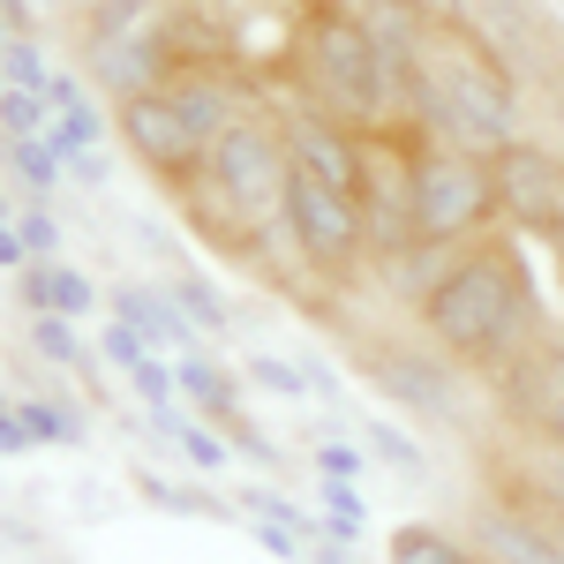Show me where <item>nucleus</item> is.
Listing matches in <instances>:
<instances>
[{"label": "nucleus", "instance_id": "nucleus-1", "mask_svg": "<svg viewBox=\"0 0 564 564\" xmlns=\"http://www.w3.org/2000/svg\"><path fill=\"white\" fill-rule=\"evenodd\" d=\"M414 316H422V339H436L452 361H467L481 377L512 369L527 347L550 339V332H542V302H534V271H527L512 226L489 234V241H475L467 257L452 263V279H444Z\"/></svg>", "mask_w": 564, "mask_h": 564}, {"label": "nucleus", "instance_id": "nucleus-2", "mask_svg": "<svg viewBox=\"0 0 564 564\" xmlns=\"http://www.w3.org/2000/svg\"><path fill=\"white\" fill-rule=\"evenodd\" d=\"M527 121V76L497 53V39L475 15H444L430 45V68L414 76V90L399 98V129L436 135V143H467V151H505Z\"/></svg>", "mask_w": 564, "mask_h": 564}, {"label": "nucleus", "instance_id": "nucleus-3", "mask_svg": "<svg viewBox=\"0 0 564 564\" xmlns=\"http://www.w3.org/2000/svg\"><path fill=\"white\" fill-rule=\"evenodd\" d=\"M294 76H302V98L324 106L332 121H347V129H361V135L399 129L391 76H384V61H377V39H369V23H361L354 0H316V8H308Z\"/></svg>", "mask_w": 564, "mask_h": 564}, {"label": "nucleus", "instance_id": "nucleus-4", "mask_svg": "<svg viewBox=\"0 0 564 564\" xmlns=\"http://www.w3.org/2000/svg\"><path fill=\"white\" fill-rule=\"evenodd\" d=\"M399 135V159H406V204H414V226L430 241H489L505 234V204H497V174L489 159L467 151V143H436V135L391 129Z\"/></svg>", "mask_w": 564, "mask_h": 564}, {"label": "nucleus", "instance_id": "nucleus-5", "mask_svg": "<svg viewBox=\"0 0 564 564\" xmlns=\"http://www.w3.org/2000/svg\"><path fill=\"white\" fill-rule=\"evenodd\" d=\"M204 181L218 188V204L241 218V226H286V181H294V151H286V121L271 106H249L234 129L212 143V166Z\"/></svg>", "mask_w": 564, "mask_h": 564}, {"label": "nucleus", "instance_id": "nucleus-6", "mask_svg": "<svg viewBox=\"0 0 564 564\" xmlns=\"http://www.w3.org/2000/svg\"><path fill=\"white\" fill-rule=\"evenodd\" d=\"M286 241L339 294V286H354L369 271V204L347 196V188H332L324 174L294 166V181H286Z\"/></svg>", "mask_w": 564, "mask_h": 564}, {"label": "nucleus", "instance_id": "nucleus-7", "mask_svg": "<svg viewBox=\"0 0 564 564\" xmlns=\"http://www.w3.org/2000/svg\"><path fill=\"white\" fill-rule=\"evenodd\" d=\"M113 135H121V151H129L135 166L159 181V188H174V196L212 166V135L196 129V113L181 106L174 84L121 98V106H113Z\"/></svg>", "mask_w": 564, "mask_h": 564}, {"label": "nucleus", "instance_id": "nucleus-8", "mask_svg": "<svg viewBox=\"0 0 564 564\" xmlns=\"http://www.w3.org/2000/svg\"><path fill=\"white\" fill-rule=\"evenodd\" d=\"M361 377L414 422H467V361L436 339H361Z\"/></svg>", "mask_w": 564, "mask_h": 564}, {"label": "nucleus", "instance_id": "nucleus-9", "mask_svg": "<svg viewBox=\"0 0 564 564\" xmlns=\"http://www.w3.org/2000/svg\"><path fill=\"white\" fill-rule=\"evenodd\" d=\"M489 174H497V204L512 234H550L564 212V143L550 135H512L505 151H489Z\"/></svg>", "mask_w": 564, "mask_h": 564}, {"label": "nucleus", "instance_id": "nucleus-10", "mask_svg": "<svg viewBox=\"0 0 564 564\" xmlns=\"http://www.w3.org/2000/svg\"><path fill=\"white\" fill-rule=\"evenodd\" d=\"M497 406L534 444H564V332H550L542 347H527L512 369H497Z\"/></svg>", "mask_w": 564, "mask_h": 564}, {"label": "nucleus", "instance_id": "nucleus-11", "mask_svg": "<svg viewBox=\"0 0 564 564\" xmlns=\"http://www.w3.org/2000/svg\"><path fill=\"white\" fill-rule=\"evenodd\" d=\"M286 121V151H294V166L308 174H324L332 188H347V196H369V135L347 129V121H332L324 106H286L279 113Z\"/></svg>", "mask_w": 564, "mask_h": 564}, {"label": "nucleus", "instance_id": "nucleus-12", "mask_svg": "<svg viewBox=\"0 0 564 564\" xmlns=\"http://www.w3.org/2000/svg\"><path fill=\"white\" fill-rule=\"evenodd\" d=\"M84 76L106 90L113 106H121V98H135V90L174 84L166 31H121V39H98V31H84Z\"/></svg>", "mask_w": 564, "mask_h": 564}, {"label": "nucleus", "instance_id": "nucleus-13", "mask_svg": "<svg viewBox=\"0 0 564 564\" xmlns=\"http://www.w3.org/2000/svg\"><path fill=\"white\" fill-rule=\"evenodd\" d=\"M467 249H475V241H467ZM467 249H459V241H430V234H414L406 249L377 257L369 271H377V286H384V294H391L399 308H422V302L436 294V286L452 279V263L467 257Z\"/></svg>", "mask_w": 564, "mask_h": 564}, {"label": "nucleus", "instance_id": "nucleus-14", "mask_svg": "<svg viewBox=\"0 0 564 564\" xmlns=\"http://www.w3.org/2000/svg\"><path fill=\"white\" fill-rule=\"evenodd\" d=\"M106 308H113V316H129L135 332L151 339V354H188V339H196V324L181 316L174 286H143V279H121V286L106 294Z\"/></svg>", "mask_w": 564, "mask_h": 564}, {"label": "nucleus", "instance_id": "nucleus-15", "mask_svg": "<svg viewBox=\"0 0 564 564\" xmlns=\"http://www.w3.org/2000/svg\"><path fill=\"white\" fill-rule=\"evenodd\" d=\"M174 361H181V406L204 414V422H218V430H234V422H241V377L204 347L174 354Z\"/></svg>", "mask_w": 564, "mask_h": 564}, {"label": "nucleus", "instance_id": "nucleus-16", "mask_svg": "<svg viewBox=\"0 0 564 564\" xmlns=\"http://www.w3.org/2000/svg\"><path fill=\"white\" fill-rule=\"evenodd\" d=\"M391 564H481V550L452 527H430V520H406L391 527Z\"/></svg>", "mask_w": 564, "mask_h": 564}, {"label": "nucleus", "instance_id": "nucleus-17", "mask_svg": "<svg viewBox=\"0 0 564 564\" xmlns=\"http://www.w3.org/2000/svg\"><path fill=\"white\" fill-rule=\"evenodd\" d=\"M106 129H113V113H106L98 98H84V106H68V113H61V121L45 129V143H53V151H61V166L76 174L84 159H98V143H106Z\"/></svg>", "mask_w": 564, "mask_h": 564}, {"label": "nucleus", "instance_id": "nucleus-18", "mask_svg": "<svg viewBox=\"0 0 564 564\" xmlns=\"http://www.w3.org/2000/svg\"><path fill=\"white\" fill-rule=\"evenodd\" d=\"M369 534V505H361V481H324L316 497V542H361Z\"/></svg>", "mask_w": 564, "mask_h": 564}, {"label": "nucleus", "instance_id": "nucleus-19", "mask_svg": "<svg viewBox=\"0 0 564 564\" xmlns=\"http://www.w3.org/2000/svg\"><path fill=\"white\" fill-rule=\"evenodd\" d=\"M361 444H369V459H377V467H391V475H406V481L430 475V452L399 430V422H384V414H361Z\"/></svg>", "mask_w": 564, "mask_h": 564}, {"label": "nucleus", "instance_id": "nucleus-20", "mask_svg": "<svg viewBox=\"0 0 564 564\" xmlns=\"http://www.w3.org/2000/svg\"><path fill=\"white\" fill-rule=\"evenodd\" d=\"M31 354H39L45 369H98L90 361V347H84V332H76V316H31Z\"/></svg>", "mask_w": 564, "mask_h": 564}, {"label": "nucleus", "instance_id": "nucleus-21", "mask_svg": "<svg viewBox=\"0 0 564 564\" xmlns=\"http://www.w3.org/2000/svg\"><path fill=\"white\" fill-rule=\"evenodd\" d=\"M8 174L23 181L31 196H53V188L68 181V166H61V151H53L45 135H8Z\"/></svg>", "mask_w": 564, "mask_h": 564}, {"label": "nucleus", "instance_id": "nucleus-22", "mask_svg": "<svg viewBox=\"0 0 564 564\" xmlns=\"http://www.w3.org/2000/svg\"><path fill=\"white\" fill-rule=\"evenodd\" d=\"M166 286H174L181 316L196 324V339H218V332H234V316H226V302H218V286L204 279V271H174Z\"/></svg>", "mask_w": 564, "mask_h": 564}, {"label": "nucleus", "instance_id": "nucleus-23", "mask_svg": "<svg viewBox=\"0 0 564 564\" xmlns=\"http://www.w3.org/2000/svg\"><path fill=\"white\" fill-rule=\"evenodd\" d=\"M143 497L159 505V512H181V520H241V505H218V497H204V489H188V481H166L143 467Z\"/></svg>", "mask_w": 564, "mask_h": 564}, {"label": "nucleus", "instance_id": "nucleus-24", "mask_svg": "<svg viewBox=\"0 0 564 564\" xmlns=\"http://www.w3.org/2000/svg\"><path fill=\"white\" fill-rule=\"evenodd\" d=\"M53 84V68H45V53L31 31H15V39H0V90H45Z\"/></svg>", "mask_w": 564, "mask_h": 564}, {"label": "nucleus", "instance_id": "nucleus-25", "mask_svg": "<svg viewBox=\"0 0 564 564\" xmlns=\"http://www.w3.org/2000/svg\"><path fill=\"white\" fill-rule=\"evenodd\" d=\"M308 467H316V481H361L369 475V444H347L339 430H324L308 444Z\"/></svg>", "mask_w": 564, "mask_h": 564}, {"label": "nucleus", "instance_id": "nucleus-26", "mask_svg": "<svg viewBox=\"0 0 564 564\" xmlns=\"http://www.w3.org/2000/svg\"><path fill=\"white\" fill-rule=\"evenodd\" d=\"M15 406H23V422H31L39 444H84V414H76V406H61V399H45V391L15 399Z\"/></svg>", "mask_w": 564, "mask_h": 564}, {"label": "nucleus", "instance_id": "nucleus-27", "mask_svg": "<svg viewBox=\"0 0 564 564\" xmlns=\"http://www.w3.org/2000/svg\"><path fill=\"white\" fill-rule=\"evenodd\" d=\"M241 377H249L257 391H271V399H308V369H302V361H286V354H271V347L249 354Z\"/></svg>", "mask_w": 564, "mask_h": 564}, {"label": "nucleus", "instance_id": "nucleus-28", "mask_svg": "<svg viewBox=\"0 0 564 564\" xmlns=\"http://www.w3.org/2000/svg\"><path fill=\"white\" fill-rule=\"evenodd\" d=\"M53 121H61V113H53L45 90H0V129L8 135H45Z\"/></svg>", "mask_w": 564, "mask_h": 564}, {"label": "nucleus", "instance_id": "nucleus-29", "mask_svg": "<svg viewBox=\"0 0 564 564\" xmlns=\"http://www.w3.org/2000/svg\"><path fill=\"white\" fill-rule=\"evenodd\" d=\"M98 302H106V294H98V279H90V271L53 263V308H61V316H76V324H84V316H98Z\"/></svg>", "mask_w": 564, "mask_h": 564}, {"label": "nucleus", "instance_id": "nucleus-30", "mask_svg": "<svg viewBox=\"0 0 564 564\" xmlns=\"http://www.w3.org/2000/svg\"><path fill=\"white\" fill-rule=\"evenodd\" d=\"M98 354H106V361H113V369H121V377H129L135 361H143V354H151V339H143V332H135L129 316H106V324H98Z\"/></svg>", "mask_w": 564, "mask_h": 564}, {"label": "nucleus", "instance_id": "nucleus-31", "mask_svg": "<svg viewBox=\"0 0 564 564\" xmlns=\"http://www.w3.org/2000/svg\"><path fill=\"white\" fill-rule=\"evenodd\" d=\"M15 234L31 241V257H61V218L45 212V196H31V204L15 212Z\"/></svg>", "mask_w": 564, "mask_h": 564}, {"label": "nucleus", "instance_id": "nucleus-32", "mask_svg": "<svg viewBox=\"0 0 564 564\" xmlns=\"http://www.w3.org/2000/svg\"><path fill=\"white\" fill-rule=\"evenodd\" d=\"M53 263L61 257H39L15 271V302H23V316H53Z\"/></svg>", "mask_w": 564, "mask_h": 564}, {"label": "nucleus", "instance_id": "nucleus-33", "mask_svg": "<svg viewBox=\"0 0 564 564\" xmlns=\"http://www.w3.org/2000/svg\"><path fill=\"white\" fill-rule=\"evenodd\" d=\"M234 452H241V459H249V467H257V475H279V444H263L257 430H249V414H241V422H234Z\"/></svg>", "mask_w": 564, "mask_h": 564}, {"label": "nucleus", "instance_id": "nucleus-34", "mask_svg": "<svg viewBox=\"0 0 564 564\" xmlns=\"http://www.w3.org/2000/svg\"><path fill=\"white\" fill-rule=\"evenodd\" d=\"M0 452H8V459H23V452H39V436H31V422H23V406H15V399L0 406Z\"/></svg>", "mask_w": 564, "mask_h": 564}, {"label": "nucleus", "instance_id": "nucleus-35", "mask_svg": "<svg viewBox=\"0 0 564 564\" xmlns=\"http://www.w3.org/2000/svg\"><path fill=\"white\" fill-rule=\"evenodd\" d=\"M302 369H308V391H316V399H324V406H332V414H339V406H347V384H339V377H332V361H316V354H308Z\"/></svg>", "mask_w": 564, "mask_h": 564}, {"label": "nucleus", "instance_id": "nucleus-36", "mask_svg": "<svg viewBox=\"0 0 564 564\" xmlns=\"http://www.w3.org/2000/svg\"><path fill=\"white\" fill-rule=\"evenodd\" d=\"M90 76H68V68H53V84H45V98H53V113H68V106H84L90 98Z\"/></svg>", "mask_w": 564, "mask_h": 564}, {"label": "nucleus", "instance_id": "nucleus-37", "mask_svg": "<svg viewBox=\"0 0 564 564\" xmlns=\"http://www.w3.org/2000/svg\"><path fill=\"white\" fill-rule=\"evenodd\" d=\"M308 564H361V557H354L347 542H316V550H308Z\"/></svg>", "mask_w": 564, "mask_h": 564}, {"label": "nucleus", "instance_id": "nucleus-38", "mask_svg": "<svg viewBox=\"0 0 564 564\" xmlns=\"http://www.w3.org/2000/svg\"><path fill=\"white\" fill-rule=\"evenodd\" d=\"M0 15H8V39H15V31H31V0H0Z\"/></svg>", "mask_w": 564, "mask_h": 564}, {"label": "nucleus", "instance_id": "nucleus-39", "mask_svg": "<svg viewBox=\"0 0 564 564\" xmlns=\"http://www.w3.org/2000/svg\"><path fill=\"white\" fill-rule=\"evenodd\" d=\"M430 8H436V15H459V23H467V15H475L481 0H430Z\"/></svg>", "mask_w": 564, "mask_h": 564}, {"label": "nucleus", "instance_id": "nucleus-40", "mask_svg": "<svg viewBox=\"0 0 564 564\" xmlns=\"http://www.w3.org/2000/svg\"><path fill=\"white\" fill-rule=\"evenodd\" d=\"M542 241H550V257H557V271H564V212H557V226H550Z\"/></svg>", "mask_w": 564, "mask_h": 564}, {"label": "nucleus", "instance_id": "nucleus-41", "mask_svg": "<svg viewBox=\"0 0 564 564\" xmlns=\"http://www.w3.org/2000/svg\"><path fill=\"white\" fill-rule=\"evenodd\" d=\"M557 121H564V76H557Z\"/></svg>", "mask_w": 564, "mask_h": 564}]
</instances>
